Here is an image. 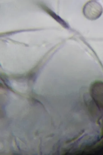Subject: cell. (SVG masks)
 <instances>
[{
    "label": "cell",
    "instance_id": "obj_2",
    "mask_svg": "<svg viewBox=\"0 0 103 155\" xmlns=\"http://www.w3.org/2000/svg\"><path fill=\"white\" fill-rule=\"evenodd\" d=\"M94 1H97V0H94Z\"/></svg>",
    "mask_w": 103,
    "mask_h": 155
},
{
    "label": "cell",
    "instance_id": "obj_1",
    "mask_svg": "<svg viewBox=\"0 0 103 155\" xmlns=\"http://www.w3.org/2000/svg\"><path fill=\"white\" fill-rule=\"evenodd\" d=\"M82 12L85 17L91 21L99 18L103 12L101 5L98 2L92 0L87 2L83 6Z\"/></svg>",
    "mask_w": 103,
    "mask_h": 155
}]
</instances>
